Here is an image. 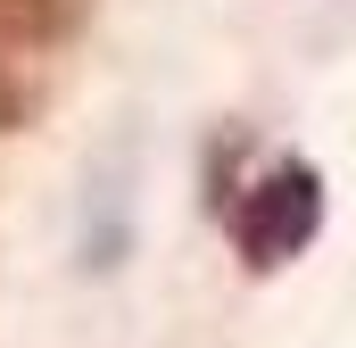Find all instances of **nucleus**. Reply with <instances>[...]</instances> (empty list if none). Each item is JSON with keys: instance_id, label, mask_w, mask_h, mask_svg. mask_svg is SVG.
<instances>
[{"instance_id": "f257e3e1", "label": "nucleus", "mask_w": 356, "mask_h": 348, "mask_svg": "<svg viewBox=\"0 0 356 348\" xmlns=\"http://www.w3.org/2000/svg\"><path fill=\"white\" fill-rule=\"evenodd\" d=\"M323 232V174L307 158H273L241 199H232V241H241V265L249 274H273V265L307 258Z\"/></svg>"}]
</instances>
